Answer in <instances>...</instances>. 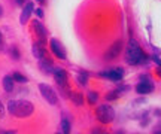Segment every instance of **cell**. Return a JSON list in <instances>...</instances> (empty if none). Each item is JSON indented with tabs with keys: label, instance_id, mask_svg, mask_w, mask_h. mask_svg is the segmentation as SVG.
Segmentation results:
<instances>
[{
	"label": "cell",
	"instance_id": "7402d4cb",
	"mask_svg": "<svg viewBox=\"0 0 161 134\" xmlns=\"http://www.w3.org/2000/svg\"><path fill=\"white\" fill-rule=\"evenodd\" d=\"M36 15H37V17H39V18H42V17H43V12H42V9H36Z\"/></svg>",
	"mask_w": 161,
	"mask_h": 134
},
{
	"label": "cell",
	"instance_id": "30bf717a",
	"mask_svg": "<svg viewBox=\"0 0 161 134\" xmlns=\"http://www.w3.org/2000/svg\"><path fill=\"white\" fill-rule=\"evenodd\" d=\"M33 3H27V5L24 6V9H23V12H21V17H19V23L21 24H25L27 21L30 19V15H31V12H33Z\"/></svg>",
	"mask_w": 161,
	"mask_h": 134
},
{
	"label": "cell",
	"instance_id": "3957f363",
	"mask_svg": "<svg viewBox=\"0 0 161 134\" xmlns=\"http://www.w3.org/2000/svg\"><path fill=\"white\" fill-rule=\"evenodd\" d=\"M96 113H97V119L103 124H109L115 119V110H114V107H112L110 105L98 106Z\"/></svg>",
	"mask_w": 161,
	"mask_h": 134
},
{
	"label": "cell",
	"instance_id": "ba28073f",
	"mask_svg": "<svg viewBox=\"0 0 161 134\" xmlns=\"http://www.w3.org/2000/svg\"><path fill=\"white\" fill-rule=\"evenodd\" d=\"M54 78L60 87H67V75L63 69H60V67L54 69Z\"/></svg>",
	"mask_w": 161,
	"mask_h": 134
},
{
	"label": "cell",
	"instance_id": "484cf974",
	"mask_svg": "<svg viewBox=\"0 0 161 134\" xmlns=\"http://www.w3.org/2000/svg\"><path fill=\"white\" fill-rule=\"evenodd\" d=\"M2 13H3V8L0 6V15H2Z\"/></svg>",
	"mask_w": 161,
	"mask_h": 134
},
{
	"label": "cell",
	"instance_id": "9c48e42d",
	"mask_svg": "<svg viewBox=\"0 0 161 134\" xmlns=\"http://www.w3.org/2000/svg\"><path fill=\"white\" fill-rule=\"evenodd\" d=\"M33 27H35V30H36V35H37V37H39L40 43H42V42H45L46 40V29L43 27V24L37 19V21L33 23Z\"/></svg>",
	"mask_w": 161,
	"mask_h": 134
},
{
	"label": "cell",
	"instance_id": "cb8c5ba5",
	"mask_svg": "<svg viewBox=\"0 0 161 134\" xmlns=\"http://www.w3.org/2000/svg\"><path fill=\"white\" fill-rule=\"evenodd\" d=\"M15 2H17L18 5H24V2H25V0H15Z\"/></svg>",
	"mask_w": 161,
	"mask_h": 134
},
{
	"label": "cell",
	"instance_id": "2e32d148",
	"mask_svg": "<svg viewBox=\"0 0 161 134\" xmlns=\"http://www.w3.org/2000/svg\"><path fill=\"white\" fill-rule=\"evenodd\" d=\"M12 78H14V81L19 82V83H25V82H27V78H25V76H23L21 73H14V75H12Z\"/></svg>",
	"mask_w": 161,
	"mask_h": 134
},
{
	"label": "cell",
	"instance_id": "5bb4252c",
	"mask_svg": "<svg viewBox=\"0 0 161 134\" xmlns=\"http://www.w3.org/2000/svg\"><path fill=\"white\" fill-rule=\"evenodd\" d=\"M39 64H40V67L43 69V72H45V73H54V69H52V63H51V61L42 58Z\"/></svg>",
	"mask_w": 161,
	"mask_h": 134
},
{
	"label": "cell",
	"instance_id": "d4e9b609",
	"mask_svg": "<svg viewBox=\"0 0 161 134\" xmlns=\"http://www.w3.org/2000/svg\"><path fill=\"white\" fill-rule=\"evenodd\" d=\"M157 72H158V75L161 76V67H160V66H158V69H157Z\"/></svg>",
	"mask_w": 161,
	"mask_h": 134
},
{
	"label": "cell",
	"instance_id": "9a60e30c",
	"mask_svg": "<svg viewBox=\"0 0 161 134\" xmlns=\"http://www.w3.org/2000/svg\"><path fill=\"white\" fill-rule=\"evenodd\" d=\"M60 127H61V131L63 133H70V124L67 119H61V124H60Z\"/></svg>",
	"mask_w": 161,
	"mask_h": 134
},
{
	"label": "cell",
	"instance_id": "4316f807",
	"mask_svg": "<svg viewBox=\"0 0 161 134\" xmlns=\"http://www.w3.org/2000/svg\"><path fill=\"white\" fill-rule=\"evenodd\" d=\"M37 2H43V0H37Z\"/></svg>",
	"mask_w": 161,
	"mask_h": 134
},
{
	"label": "cell",
	"instance_id": "52a82bcc",
	"mask_svg": "<svg viewBox=\"0 0 161 134\" xmlns=\"http://www.w3.org/2000/svg\"><path fill=\"white\" fill-rule=\"evenodd\" d=\"M136 91H137L139 94H151L152 91H154V83L151 82V79H148V81H142L140 83H137Z\"/></svg>",
	"mask_w": 161,
	"mask_h": 134
},
{
	"label": "cell",
	"instance_id": "44dd1931",
	"mask_svg": "<svg viewBox=\"0 0 161 134\" xmlns=\"http://www.w3.org/2000/svg\"><path fill=\"white\" fill-rule=\"evenodd\" d=\"M3 115H5V106L0 101V116H3Z\"/></svg>",
	"mask_w": 161,
	"mask_h": 134
},
{
	"label": "cell",
	"instance_id": "ac0fdd59",
	"mask_svg": "<svg viewBox=\"0 0 161 134\" xmlns=\"http://www.w3.org/2000/svg\"><path fill=\"white\" fill-rule=\"evenodd\" d=\"M88 99H90V101H91L92 105L97 101V94L94 93V91H91V93H88Z\"/></svg>",
	"mask_w": 161,
	"mask_h": 134
},
{
	"label": "cell",
	"instance_id": "d6986e66",
	"mask_svg": "<svg viewBox=\"0 0 161 134\" xmlns=\"http://www.w3.org/2000/svg\"><path fill=\"white\" fill-rule=\"evenodd\" d=\"M78 81H79L80 85H86V81H88V76H86V75H80V76H78Z\"/></svg>",
	"mask_w": 161,
	"mask_h": 134
},
{
	"label": "cell",
	"instance_id": "7c38bea8",
	"mask_svg": "<svg viewBox=\"0 0 161 134\" xmlns=\"http://www.w3.org/2000/svg\"><path fill=\"white\" fill-rule=\"evenodd\" d=\"M2 83H3V88H5L6 93H12V89H14V78L12 76H5Z\"/></svg>",
	"mask_w": 161,
	"mask_h": 134
},
{
	"label": "cell",
	"instance_id": "ffe728a7",
	"mask_svg": "<svg viewBox=\"0 0 161 134\" xmlns=\"http://www.w3.org/2000/svg\"><path fill=\"white\" fill-rule=\"evenodd\" d=\"M11 54H12V58L19 60V54H18V51L15 49V48H12V49H11Z\"/></svg>",
	"mask_w": 161,
	"mask_h": 134
},
{
	"label": "cell",
	"instance_id": "8992f818",
	"mask_svg": "<svg viewBox=\"0 0 161 134\" xmlns=\"http://www.w3.org/2000/svg\"><path fill=\"white\" fill-rule=\"evenodd\" d=\"M49 45H51V51L55 54V57H58L60 60H66V51L63 49V45H60V42L57 39H51Z\"/></svg>",
	"mask_w": 161,
	"mask_h": 134
},
{
	"label": "cell",
	"instance_id": "7a4b0ae2",
	"mask_svg": "<svg viewBox=\"0 0 161 134\" xmlns=\"http://www.w3.org/2000/svg\"><path fill=\"white\" fill-rule=\"evenodd\" d=\"M146 57L143 55L142 52V49L139 46V43L136 40H130L128 42V45H127V51H125V61L128 64H139V63H143Z\"/></svg>",
	"mask_w": 161,
	"mask_h": 134
},
{
	"label": "cell",
	"instance_id": "4fadbf2b",
	"mask_svg": "<svg viewBox=\"0 0 161 134\" xmlns=\"http://www.w3.org/2000/svg\"><path fill=\"white\" fill-rule=\"evenodd\" d=\"M33 54H35V57L37 60L45 58V51H43V46L40 43H35L33 45Z\"/></svg>",
	"mask_w": 161,
	"mask_h": 134
},
{
	"label": "cell",
	"instance_id": "e0dca14e",
	"mask_svg": "<svg viewBox=\"0 0 161 134\" xmlns=\"http://www.w3.org/2000/svg\"><path fill=\"white\" fill-rule=\"evenodd\" d=\"M70 97H72V100H73V101H75L78 106H80L82 103H84V100H82V95H80V94H78V93H73L72 95H70Z\"/></svg>",
	"mask_w": 161,
	"mask_h": 134
},
{
	"label": "cell",
	"instance_id": "5b68a950",
	"mask_svg": "<svg viewBox=\"0 0 161 134\" xmlns=\"http://www.w3.org/2000/svg\"><path fill=\"white\" fill-rule=\"evenodd\" d=\"M100 76H103V78H108L109 81L112 82H119L122 79V76H124V70L121 69V67H116V69H112V70H108V72H102Z\"/></svg>",
	"mask_w": 161,
	"mask_h": 134
},
{
	"label": "cell",
	"instance_id": "8fae6325",
	"mask_svg": "<svg viewBox=\"0 0 161 134\" xmlns=\"http://www.w3.org/2000/svg\"><path fill=\"white\" fill-rule=\"evenodd\" d=\"M121 48H122V43L121 42H116L114 46L109 49V52L106 54V60H114V58H116L118 55H119V52H121Z\"/></svg>",
	"mask_w": 161,
	"mask_h": 134
},
{
	"label": "cell",
	"instance_id": "6da1fadb",
	"mask_svg": "<svg viewBox=\"0 0 161 134\" xmlns=\"http://www.w3.org/2000/svg\"><path fill=\"white\" fill-rule=\"evenodd\" d=\"M8 110L17 118H27L35 112V107L27 100H11L8 105Z\"/></svg>",
	"mask_w": 161,
	"mask_h": 134
},
{
	"label": "cell",
	"instance_id": "603a6c76",
	"mask_svg": "<svg viewBox=\"0 0 161 134\" xmlns=\"http://www.w3.org/2000/svg\"><path fill=\"white\" fill-rule=\"evenodd\" d=\"M152 60H154V61H155L157 64H158V66H160V67H161V60L158 58V57H155V55H154V57H152Z\"/></svg>",
	"mask_w": 161,
	"mask_h": 134
},
{
	"label": "cell",
	"instance_id": "277c9868",
	"mask_svg": "<svg viewBox=\"0 0 161 134\" xmlns=\"http://www.w3.org/2000/svg\"><path fill=\"white\" fill-rule=\"evenodd\" d=\"M39 91H40V94H42V97H43L51 106H55L58 103L57 93H55L54 88H51L49 85H46V83H39Z\"/></svg>",
	"mask_w": 161,
	"mask_h": 134
}]
</instances>
